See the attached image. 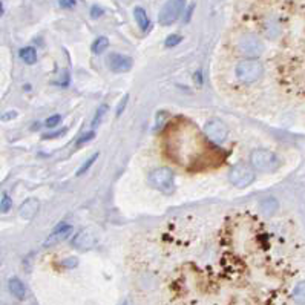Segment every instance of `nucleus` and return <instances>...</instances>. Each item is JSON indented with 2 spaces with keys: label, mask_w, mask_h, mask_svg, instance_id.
<instances>
[{
  "label": "nucleus",
  "mask_w": 305,
  "mask_h": 305,
  "mask_svg": "<svg viewBox=\"0 0 305 305\" xmlns=\"http://www.w3.org/2000/svg\"><path fill=\"white\" fill-rule=\"evenodd\" d=\"M293 299L298 305H305V281L299 282L293 290Z\"/></svg>",
  "instance_id": "17"
},
{
  "label": "nucleus",
  "mask_w": 305,
  "mask_h": 305,
  "mask_svg": "<svg viewBox=\"0 0 305 305\" xmlns=\"http://www.w3.org/2000/svg\"><path fill=\"white\" fill-rule=\"evenodd\" d=\"M98 155H100L98 152L92 154V155H91V157H89V158H88V160H86V161H84L83 164H81V167H80V169L77 170V173H75V175H77V177H81V175H84V173H86V172H88V170L91 169V166H92V164H94V163L97 161Z\"/></svg>",
  "instance_id": "19"
},
{
  "label": "nucleus",
  "mask_w": 305,
  "mask_h": 305,
  "mask_svg": "<svg viewBox=\"0 0 305 305\" xmlns=\"http://www.w3.org/2000/svg\"><path fill=\"white\" fill-rule=\"evenodd\" d=\"M181 41H183V35H180V34H170V35L166 38L164 45H166V48H175V46L180 45Z\"/></svg>",
  "instance_id": "20"
},
{
  "label": "nucleus",
  "mask_w": 305,
  "mask_h": 305,
  "mask_svg": "<svg viewBox=\"0 0 305 305\" xmlns=\"http://www.w3.org/2000/svg\"><path fill=\"white\" fill-rule=\"evenodd\" d=\"M3 12H5V9H3V3H2V0H0V17L3 15Z\"/></svg>",
  "instance_id": "31"
},
{
  "label": "nucleus",
  "mask_w": 305,
  "mask_h": 305,
  "mask_svg": "<svg viewBox=\"0 0 305 305\" xmlns=\"http://www.w3.org/2000/svg\"><path fill=\"white\" fill-rule=\"evenodd\" d=\"M11 206H12V200L8 197V195H3L2 197V201H0V212L6 213L11 210Z\"/></svg>",
  "instance_id": "21"
},
{
  "label": "nucleus",
  "mask_w": 305,
  "mask_h": 305,
  "mask_svg": "<svg viewBox=\"0 0 305 305\" xmlns=\"http://www.w3.org/2000/svg\"><path fill=\"white\" fill-rule=\"evenodd\" d=\"M252 166L261 172H272L279 166V160L276 157V154H273L269 149H256L252 152L250 157Z\"/></svg>",
  "instance_id": "3"
},
{
  "label": "nucleus",
  "mask_w": 305,
  "mask_h": 305,
  "mask_svg": "<svg viewBox=\"0 0 305 305\" xmlns=\"http://www.w3.org/2000/svg\"><path fill=\"white\" fill-rule=\"evenodd\" d=\"M134 17H135V20H137V25L140 26V29H141L143 32H147V31L150 29V18H149L147 12L144 11V8L137 6V8L134 9Z\"/></svg>",
  "instance_id": "13"
},
{
  "label": "nucleus",
  "mask_w": 305,
  "mask_h": 305,
  "mask_svg": "<svg viewBox=\"0 0 305 305\" xmlns=\"http://www.w3.org/2000/svg\"><path fill=\"white\" fill-rule=\"evenodd\" d=\"M20 58L26 63V64H34L37 61V51L32 48V46H26V48H21L20 52H18Z\"/></svg>",
  "instance_id": "15"
},
{
  "label": "nucleus",
  "mask_w": 305,
  "mask_h": 305,
  "mask_svg": "<svg viewBox=\"0 0 305 305\" xmlns=\"http://www.w3.org/2000/svg\"><path fill=\"white\" fill-rule=\"evenodd\" d=\"M149 183L166 195H170L175 190V177L169 167H155L149 173Z\"/></svg>",
  "instance_id": "2"
},
{
  "label": "nucleus",
  "mask_w": 305,
  "mask_h": 305,
  "mask_svg": "<svg viewBox=\"0 0 305 305\" xmlns=\"http://www.w3.org/2000/svg\"><path fill=\"white\" fill-rule=\"evenodd\" d=\"M195 83H197V84H203V72H201V71H198V72L195 74Z\"/></svg>",
  "instance_id": "29"
},
{
  "label": "nucleus",
  "mask_w": 305,
  "mask_h": 305,
  "mask_svg": "<svg viewBox=\"0 0 305 305\" xmlns=\"http://www.w3.org/2000/svg\"><path fill=\"white\" fill-rule=\"evenodd\" d=\"M204 134L215 144H223L229 137V127L221 120H210L204 126Z\"/></svg>",
  "instance_id": "6"
},
{
  "label": "nucleus",
  "mask_w": 305,
  "mask_h": 305,
  "mask_svg": "<svg viewBox=\"0 0 305 305\" xmlns=\"http://www.w3.org/2000/svg\"><path fill=\"white\" fill-rule=\"evenodd\" d=\"M60 6L64 9H71L75 6V0H60Z\"/></svg>",
  "instance_id": "26"
},
{
  "label": "nucleus",
  "mask_w": 305,
  "mask_h": 305,
  "mask_svg": "<svg viewBox=\"0 0 305 305\" xmlns=\"http://www.w3.org/2000/svg\"><path fill=\"white\" fill-rule=\"evenodd\" d=\"M103 12H104V11H103L98 5H94V6L91 8V17H92V18H100V17L103 15Z\"/></svg>",
  "instance_id": "24"
},
{
  "label": "nucleus",
  "mask_w": 305,
  "mask_h": 305,
  "mask_svg": "<svg viewBox=\"0 0 305 305\" xmlns=\"http://www.w3.org/2000/svg\"><path fill=\"white\" fill-rule=\"evenodd\" d=\"M60 121H61V115L55 114V115H51V117L45 121V126L51 129V127H55Z\"/></svg>",
  "instance_id": "22"
},
{
  "label": "nucleus",
  "mask_w": 305,
  "mask_h": 305,
  "mask_svg": "<svg viewBox=\"0 0 305 305\" xmlns=\"http://www.w3.org/2000/svg\"><path fill=\"white\" fill-rule=\"evenodd\" d=\"M184 8H186V0H167L158 14L160 25H163V26L173 25L180 18Z\"/></svg>",
  "instance_id": "4"
},
{
  "label": "nucleus",
  "mask_w": 305,
  "mask_h": 305,
  "mask_svg": "<svg viewBox=\"0 0 305 305\" xmlns=\"http://www.w3.org/2000/svg\"><path fill=\"white\" fill-rule=\"evenodd\" d=\"M107 111H109V106H107V104H101V106L97 109V112H95V115H94V120H92V129H95V127L103 121V118H104V115L107 114Z\"/></svg>",
  "instance_id": "18"
},
{
  "label": "nucleus",
  "mask_w": 305,
  "mask_h": 305,
  "mask_svg": "<svg viewBox=\"0 0 305 305\" xmlns=\"http://www.w3.org/2000/svg\"><path fill=\"white\" fill-rule=\"evenodd\" d=\"M72 232H74V227H72L71 224L61 223V224H58V226L49 233V236L46 238L45 246L49 247V246H54V244H57V243H60V241L68 239V238L72 235Z\"/></svg>",
  "instance_id": "10"
},
{
  "label": "nucleus",
  "mask_w": 305,
  "mask_h": 305,
  "mask_svg": "<svg viewBox=\"0 0 305 305\" xmlns=\"http://www.w3.org/2000/svg\"><path fill=\"white\" fill-rule=\"evenodd\" d=\"M66 127H63V129H60L58 132H55V134H48V135H45V138H57V137H61V135H64L66 134Z\"/></svg>",
  "instance_id": "27"
},
{
  "label": "nucleus",
  "mask_w": 305,
  "mask_h": 305,
  "mask_svg": "<svg viewBox=\"0 0 305 305\" xmlns=\"http://www.w3.org/2000/svg\"><path fill=\"white\" fill-rule=\"evenodd\" d=\"M107 48H109V40H107V37H103V35L95 38V41L92 43V52L97 55L103 54Z\"/></svg>",
  "instance_id": "16"
},
{
  "label": "nucleus",
  "mask_w": 305,
  "mask_h": 305,
  "mask_svg": "<svg viewBox=\"0 0 305 305\" xmlns=\"http://www.w3.org/2000/svg\"><path fill=\"white\" fill-rule=\"evenodd\" d=\"M94 137H95V132H94V130H91L89 134H84L83 137H80V138L77 140V144H78V146H81V144H84V143L91 141Z\"/></svg>",
  "instance_id": "23"
},
{
  "label": "nucleus",
  "mask_w": 305,
  "mask_h": 305,
  "mask_svg": "<svg viewBox=\"0 0 305 305\" xmlns=\"http://www.w3.org/2000/svg\"><path fill=\"white\" fill-rule=\"evenodd\" d=\"M8 287H9L11 295H14L17 299H23V298L26 296V289H25L23 282H21L18 278H12V279H9Z\"/></svg>",
  "instance_id": "14"
},
{
  "label": "nucleus",
  "mask_w": 305,
  "mask_h": 305,
  "mask_svg": "<svg viewBox=\"0 0 305 305\" xmlns=\"http://www.w3.org/2000/svg\"><path fill=\"white\" fill-rule=\"evenodd\" d=\"M38 209H40L38 200H37V198H28V200H25L23 204L20 206L18 215H20L21 218H25V220H32V218L37 215Z\"/></svg>",
  "instance_id": "11"
},
{
  "label": "nucleus",
  "mask_w": 305,
  "mask_h": 305,
  "mask_svg": "<svg viewBox=\"0 0 305 305\" xmlns=\"http://www.w3.org/2000/svg\"><path fill=\"white\" fill-rule=\"evenodd\" d=\"M127 100H129V95H124V97L121 98V101H120V104H118V109H117V117H120V115L123 114V111H124V107H126Z\"/></svg>",
  "instance_id": "25"
},
{
  "label": "nucleus",
  "mask_w": 305,
  "mask_h": 305,
  "mask_svg": "<svg viewBox=\"0 0 305 305\" xmlns=\"http://www.w3.org/2000/svg\"><path fill=\"white\" fill-rule=\"evenodd\" d=\"M15 117H17V112H15V111H11V112L3 114V115H2V120L8 121V120H12V118H15Z\"/></svg>",
  "instance_id": "28"
},
{
  "label": "nucleus",
  "mask_w": 305,
  "mask_h": 305,
  "mask_svg": "<svg viewBox=\"0 0 305 305\" xmlns=\"http://www.w3.org/2000/svg\"><path fill=\"white\" fill-rule=\"evenodd\" d=\"M239 49L244 55H249V57H256L259 55L263 51H264V46L261 43V40L256 37V35H252V34H247L244 35L241 40H239Z\"/></svg>",
  "instance_id": "7"
},
{
  "label": "nucleus",
  "mask_w": 305,
  "mask_h": 305,
  "mask_svg": "<svg viewBox=\"0 0 305 305\" xmlns=\"http://www.w3.org/2000/svg\"><path fill=\"white\" fill-rule=\"evenodd\" d=\"M279 209V203L273 197H267L259 201V210L264 216H273Z\"/></svg>",
  "instance_id": "12"
},
{
  "label": "nucleus",
  "mask_w": 305,
  "mask_h": 305,
  "mask_svg": "<svg viewBox=\"0 0 305 305\" xmlns=\"http://www.w3.org/2000/svg\"><path fill=\"white\" fill-rule=\"evenodd\" d=\"M264 74V66L256 58H246L236 64V78L244 84L258 81Z\"/></svg>",
  "instance_id": "1"
},
{
  "label": "nucleus",
  "mask_w": 305,
  "mask_h": 305,
  "mask_svg": "<svg viewBox=\"0 0 305 305\" xmlns=\"http://www.w3.org/2000/svg\"><path fill=\"white\" fill-rule=\"evenodd\" d=\"M193 9H195V5L192 3V5L189 6V9H187V15H186V21H189V20H190V17H192V12H193Z\"/></svg>",
  "instance_id": "30"
},
{
  "label": "nucleus",
  "mask_w": 305,
  "mask_h": 305,
  "mask_svg": "<svg viewBox=\"0 0 305 305\" xmlns=\"http://www.w3.org/2000/svg\"><path fill=\"white\" fill-rule=\"evenodd\" d=\"M97 243H98V239H97V236L92 230H81L74 236L72 247L84 252V250H92L97 246Z\"/></svg>",
  "instance_id": "8"
},
{
  "label": "nucleus",
  "mask_w": 305,
  "mask_h": 305,
  "mask_svg": "<svg viewBox=\"0 0 305 305\" xmlns=\"http://www.w3.org/2000/svg\"><path fill=\"white\" fill-rule=\"evenodd\" d=\"M256 175H255V170L243 163L239 164H235L230 172H229V180L230 183L238 187V189H246L247 186H250L253 181H255Z\"/></svg>",
  "instance_id": "5"
},
{
  "label": "nucleus",
  "mask_w": 305,
  "mask_h": 305,
  "mask_svg": "<svg viewBox=\"0 0 305 305\" xmlns=\"http://www.w3.org/2000/svg\"><path fill=\"white\" fill-rule=\"evenodd\" d=\"M107 64L111 68L112 72L121 74V72H127L132 69L134 61L129 55H123V54H111L107 58Z\"/></svg>",
  "instance_id": "9"
}]
</instances>
